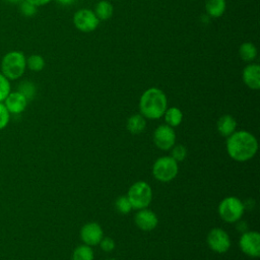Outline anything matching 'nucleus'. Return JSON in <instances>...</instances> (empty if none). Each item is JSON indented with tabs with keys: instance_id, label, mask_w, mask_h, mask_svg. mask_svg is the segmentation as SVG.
<instances>
[{
	"instance_id": "obj_1",
	"label": "nucleus",
	"mask_w": 260,
	"mask_h": 260,
	"mask_svg": "<svg viewBox=\"0 0 260 260\" xmlns=\"http://www.w3.org/2000/svg\"><path fill=\"white\" fill-rule=\"evenodd\" d=\"M258 142L256 137L248 131H235L226 141L229 155L237 161H247L257 152Z\"/></svg>"
},
{
	"instance_id": "obj_2",
	"label": "nucleus",
	"mask_w": 260,
	"mask_h": 260,
	"mask_svg": "<svg viewBox=\"0 0 260 260\" xmlns=\"http://www.w3.org/2000/svg\"><path fill=\"white\" fill-rule=\"evenodd\" d=\"M167 108V95L160 88L149 87L140 96L139 109L144 118L150 120L159 119L164 116Z\"/></svg>"
},
{
	"instance_id": "obj_3",
	"label": "nucleus",
	"mask_w": 260,
	"mask_h": 260,
	"mask_svg": "<svg viewBox=\"0 0 260 260\" xmlns=\"http://www.w3.org/2000/svg\"><path fill=\"white\" fill-rule=\"evenodd\" d=\"M0 69L10 81L17 80L26 70V56L17 50L9 51L0 60Z\"/></svg>"
},
{
	"instance_id": "obj_4",
	"label": "nucleus",
	"mask_w": 260,
	"mask_h": 260,
	"mask_svg": "<svg viewBox=\"0 0 260 260\" xmlns=\"http://www.w3.org/2000/svg\"><path fill=\"white\" fill-rule=\"evenodd\" d=\"M127 197L134 209L146 208L152 199L151 187L144 181L135 182L128 190Z\"/></svg>"
},
{
	"instance_id": "obj_5",
	"label": "nucleus",
	"mask_w": 260,
	"mask_h": 260,
	"mask_svg": "<svg viewBox=\"0 0 260 260\" xmlns=\"http://www.w3.org/2000/svg\"><path fill=\"white\" fill-rule=\"evenodd\" d=\"M178 171V161H176L172 156H160L152 166L153 177L162 183H167L175 179Z\"/></svg>"
},
{
	"instance_id": "obj_6",
	"label": "nucleus",
	"mask_w": 260,
	"mask_h": 260,
	"mask_svg": "<svg viewBox=\"0 0 260 260\" xmlns=\"http://www.w3.org/2000/svg\"><path fill=\"white\" fill-rule=\"evenodd\" d=\"M243 202L235 196H229L221 200L218 205L219 216L226 222H237L244 213Z\"/></svg>"
},
{
	"instance_id": "obj_7",
	"label": "nucleus",
	"mask_w": 260,
	"mask_h": 260,
	"mask_svg": "<svg viewBox=\"0 0 260 260\" xmlns=\"http://www.w3.org/2000/svg\"><path fill=\"white\" fill-rule=\"evenodd\" d=\"M72 21L75 28L81 32H91L95 30L100 24V20L93 10L87 8L77 10L73 15Z\"/></svg>"
},
{
	"instance_id": "obj_8",
	"label": "nucleus",
	"mask_w": 260,
	"mask_h": 260,
	"mask_svg": "<svg viewBox=\"0 0 260 260\" xmlns=\"http://www.w3.org/2000/svg\"><path fill=\"white\" fill-rule=\"evenodd\" d=\"M207 244L212 251L216 253H225L231 247V240L225 231L219 228H214L207 235Z\"/></svg>"
},
{
	"instance_id": "obj_9",
	"label": "nucleus",
	"mask_w": 260,
	"mask_h": 260,
	"mask_svg": "<svg viewBox=\"0 0 260 260\" xmlns=\"http://www.w3.org/2000/svg\"><path fill=\"white\" fill-rule=\"evenodd\" d=\"M176 141V134L173 127L159 125L153 132V142L161 150L171 149Z\"/></svg>"
},
{
	"instance_id": "obj_10",
	"label": "nucleus",
	"mask_w": 260,
	"mask_h": 260,
	"mask_svg": "<svg viewBox=\"0 0 260 260\" xmlns=\"http://www.w3.org/2000/svg\"><path fill=\"white\" fill-rule=\"evenodd\" d=\"M240 248L246 255L257 258L260 255V235L257 232L243 233L240 242Z\"/></svg>"
},
{
	"instance_id": "obj_11",
	"label": "nucleus",
	"mask_w": 260,
	"mask_h": 260,
	"mask_svg": "<svg viewBox=\"0 0 260 260\" xmlns=\"http://www.w3.org/2000/svg\"><path fill=\"white\" fill-rule=\"evenodd\" d=\"M3 104L10 113V115H18L26 109L28 101L19 91L11 90L6 99L3 101Z\"/></svg>"
},
{
	"instance_id": "obj_12",
	"label": "nucleus",
	"mask_w": 260,
	"mask_h": 260,
	"mask_svg": "<svg viewBox=\"0 0 260 260\" xmlns=\"http://www.w3.org/2000/svg\"><path fill=\"white\" fill-rule=\"evenodd\" d=\"M104 237L103 229L96 222H88L84 224L80 231V238L85 245L95 246L100 244Z\"/></svg>"
},
{
	"instance_id": "obj_13",
	"label": "nucleus",
	"mask_w": 260,
	"mask_h": 260,
	"mask_svg": "<svg viewBox=\"0 0 260 260\" xmlns=\"http://www.w3.org/2000/svg\"><path fill=\"white\" fill-rule=\"evenodd\" d=\"M134 221L140 230L145 232L152 231L153 229L156 228L158 223L156 214L153 211L146 208L139 209V211L135 214Z\"/></svg>"
},
{
	"instance_id": "obj_14",
	"label": "nucleus",
	"mask_w": 260,
	"mask_h": 260,
	"mask_svg": "<svg viewBox=\"0 0 260 260\" xmlns=\"http://www.w3.org/2000/svg\"><path fill=\"white\" fill-rule=\"evenodd\" d=\"M243 82L250 89L258 90L260 88V66L257 63L248 64L242 71Z\"/></svg>"
},
{
	"instance_id": "obj_15",
	"label": "nucleus",
	"mask_w": 260,
	"mask_h": 260,
	"mask_svg": "<svg viewBox=\"0 0 260 260\" xmlns=\"http://www.w3.org/2000/svg\"><path fill=\"white\" fill-rule=\"evenodd\" d=\"M217 131L220 135L229 137L236 131L237 122L231 115H223L217 121Z\"/></svg>"
},
{
	"instance_id": "obj_16",
	"label": "nucleus",
	"mask_w": 260,
	"mask_h": 260,
	"mask_svg": "<svg viewBox=\"0 0 260 260\" xmlns=\"http://www.w3.org/2000/svg\"><path fill=\"white\" fill-rule=\"evenodd\" d=\"M226 8L225 0H205V11L209 17H220Z\"/></svg>"
},
{
	"instance_id": "obj_17",
	"label": "nucleus",
	"mask_w": 260,
	"mask_h": 260,
	"mask_svg": "<svg viewBox=\"0 0 260 260\" xmlns=\"http://www.w3.org/2000/svg\"><path fill=\"white\" fill-rule=\"evenodd\" d=\"M93 12L100 21L108 20L114 14V6L107 0H101L95 4Z\"/></svg>"
},
{
	"instance_id": "obj_18",
	"label": "nucleus",
	"mask_w": 260,
	"mask_h": 260,
	"mask_svg": "<svg viewBox=\"0 0 260 260\" xmlns=\"http://www.w3.org/2000/svg\"><path fill=\"white\" fill-rule=\"evenodd\" d=\"M146 126L145 118L141 114H134L130 116L127 120L126 127L127 130L132 134H140Z\"/></svg>"
},
{
	"instance_id": "obj_19",
	"label": "nucleus",
	"mask_w": 260,
	"mask_h": 260,
	"mask_svg": "<svg viewBox=\"0 0 260 260\" xmlns=\"http://www.w3.org/2000/svg\"><path fill=\"white\" fill-rule=\"evenodd\" d=\"M258 55L257 47L251 42H245L239 47V56L245 62H253Z\"/></svg>"
},
{
	"instance_id": "obj_20",
	"label": "nucleus",
	"mask_w": 260,
	"mask_h": 260,
	"mask_svg": "<svg viewBox=\"0 0 260 260\" xmlns=\"http://www.w3.org/2000/svg\"><path fill=\"white\" fill-rule=\"evenodd\" d=\"M164 116H165L167 125H169L171 127L179 126L183 120V113L177 107L167 108V110L164 113Z\"/></svg>"
},
{
	"instance_id": "obj_21",
	"label": "nucleus",
	"mask_w": 260,
	"mask_h": 260,
	"mask_svg": "<svg viewBox=\"0 0 260 260\" xmlns=\"http://www.w3.org/2000/svg\"><path fill=\"white\" fill-rule=\"evenodd\" d=\"M46 62L42 55L31 54L26 57V69H29L34 72H40L45 68Z\"/></svg>"
},
{
	"instance_id": "obj_22",
	"label": "nucleus",
	"mask_w": 260,
	"mask_h": 260,
	"mask_svg": "<svg viewBox=\"0 0 260 260\" xmlns=\"http://www.w3.org/2000/svg\"><path fill=\"white\" fill-rule=\"evenodd\" d=\"M16 90L23 94L28 102L31 101L37 93L36 84L30 80H22L21 82H19Z\"/></svg>"
},
{
	"instance_id": "obj_23",
	"label": "nucleus",
	"mask_w": 260,
	"mask_h": 260,
	"mask_svg": "<svg viewBox=\"0 0 260 260\" xmlns=\"http://www.w3.org/2000/svg\"><path fill=\"white\" fill-rule=\"evenodd\" d=\"M72 260H93V251L88 245H80L73 251Z\"/></svg>"
},
{
	"instance_id": "obj_24",
	"label": "nucleus",
	"mask_w": 260,
	"mask_h": 260,
	"mask_svg": "<svg viewBox=\"0 0 260 260\" xmlns=\"http://www.w3.org/2000/svg\"><path fill=\"white\" fill-rule=\"evenodd\" d=\"M18 8H19V12L25 17H32L38 12V7L26 0H22L18 4Z\"/></svg>"
},
{
	"instance_id": "obj_25",
	"label": "nucleus",
	"mask_w": 260,
	"mask_h": 260,
	"mask_svg": "<svg viewBox=\"0 0 260 260\" xmlns=\"http://www.w3.org/2000/svg\"><path fill=\"white\" fill-rule=\"evenodd\" d=\"M10 91H11L10 80L0 72V103H3V101L6 99V96L9 94Z\"/></svg>"
},
{
	"instance_id": "obj_26",
	"label": "nucleus",
	"mask_w": 260,
	"mask_h": 260,
	"mask_svg": "<svg viewBox=\"0 0 260 260\" xmlns=\"http://www.w3.org/2000/svg\"><path fill=\"white\" fill-rule=\"evenodd\" d=\"M115 204H116L117 210L120 213H122V214H127L132 209L131 203H130V201H129L127 196H120V197H118Z\"/></svg>"
},
{
	"instance_id": "obj_27",
	"label": "nucleus",
	"mask_w": 260,
	"mask_h": 260,
	"mask_svg": "<svg viewBox=\"0 0 260 260\" xmlns=\"http://www.w3.org/2000/svg\"><path fill=\"white\" fill-rule=\"evenodd\" d=\"M10 113L6 109L3 103H0V131L5 129L10 121Z\"/></svg>"
},
{
	"instance_id": "obj_28",
	"label": "nucleus",
	"mask_w": 260,
	"mask_h": 260,
	"mask_svg": "<svg viewBox=\"0 0 260 260\" xmlns=\"http://www.w3.org/2000/svg\"><path fill=\"white\" fill-rule=\"evenodd\" d=\"M186 155H187V148L182 144H178L172 149V157L176 161L184 160Z\"/></svg>"
},
{
	"instance_id": "obj_29",
	"label": "nucleus",
	"mask_w": 260,
	"mask_h": 260,
	"mask_svg": "<svg viewBox=\"0 0 260 260\" xmlns=\"http://www.w3.org/2000/svg\"><path fill=\"white\" fill-rule=\"evenodd\" d=\"M100 245L102 250L105 252H111L115 249V242L110 237H103V239L100 242Z\"/></svg>"
},
{
	"instance_id": "obj_30",
	"label": "nucleus",
	"mask_w": 260,
	"mask_h": 260,
	"mask_svg": "<svg viewBox=\"0 0 260 260\" xmlns=\"http://www.w3.org/2000/svg\"><path fill=\"white\" fill-rule=\"evenodd\" d=\"M26 1L32 3V4L36 5L37 7H40V6H44V5L49 4V3H50L51 1H53V0H26Z\"/></svg>"
},
{
	"instance_id": "obj_31",
	"label": "nucleus",
	"mask_w": 260,
	"mask_h": 260,
	"mask_svg": "<svg viewBox=\"0 0 260 260\" xmlns=\"http://www.w3.org/2000/svg\"><path fill=\"white\" fill-rule=\"evenodd\" d=\"M237 229L240 233H246L248 231V224L246 221H240L237 223Z\"/></svg>"
},
{
	"instance_id": "obj_32",
	"label": "nucleus",
	"mask_w": 260,
	"mask_h": 260,
	"mask_svg": "<svg viewBox=\"0 0 260 260\" xmlns=\"http://www.w3.org/2000/svg\"><path fill=\"white\" fill-rule=\"evenodd\" d=\"M55 1L62 6H69L75 2V0H55Z\"/></svg>"
},
{
	"instance_id": "obj_33",
	"label": "nucleus",
	"mask_w": 260,
	"mask_h": 260,
	"mask_svg": "<svg viewBox=\"0 0 260 260\" xmlns=\"http://www.w3.org/2000/svg\"><path fill=\"white\" fill-rule=\"evenodd\" d=\"M2 1H4L7 4H14V5L17 4L18 5L22 0H2Z\"/></svg>"
},
{
	"instance_id": "obj_34",
	"label": "nucleus",
	"mask_w": 260,
	"mask_h": 260,
	"mask_svg": "<svg viewBox=\"0 0 260 260\" xmlns=\"http://www.w3.org/2000/svg\"><path fill=\"white\" fill-rule=\"evenodd\" d=\"M108 260H117V259H114V258H111V259H108Z\"/></svg>"
}]
</instances>
